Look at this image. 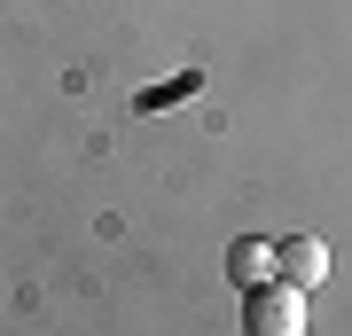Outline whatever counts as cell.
I'll use <instances>...</instances> for the list:
<instances>
[{
  "label": "cell",
  "instance_id": "cell-1",
  "mask_svg": "<svg viewBox=\"0 0 352 336\" xmlns=\"http://www.w3.org/2000/svg\"><path fill=\"white\" fill-rule=\"evenodd\" d=\"M305 289H289V282H258V289H243V336H305Z\"/></svg>",
  "mask_w": 352,
  "mask_h": 336
},
{
  "label": "cell",
  "instance_id": "cell-2",
  "mask_svg": "<svg viewBox=\"0 0 352 336\" xmlns=\"http://www.w3.org/2000/svg\"><path fill=\"white\" fill-rule=\"evenodd\" d=\"M274 282H289V289H314L329 282V243L321 235H289V243H274Z\"/></svg>",
  "mask_w": 352,
  "mask_h": 336
},
{
  "label": "cell",
  "instance_id": "cell-3",
  "mask_svg": "<svg viewBox=\"0 0 352 336\" xmlns=\"http://www.w3.org/2000/svg\"><path fill=\"white\" fill-rule=\"evenodd\" d=\"M227 274H235V289H258V282H274V243L243 235L235 250H227Z\"/></svg>",
  "mask_w": 352,
  "mask_h": 336
}]
</instances>
